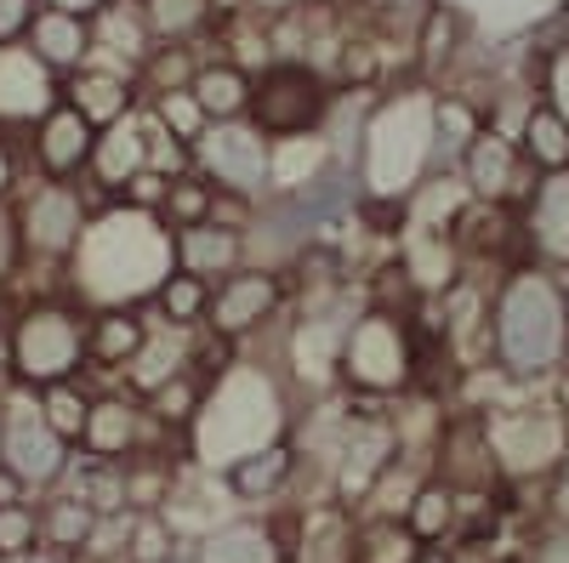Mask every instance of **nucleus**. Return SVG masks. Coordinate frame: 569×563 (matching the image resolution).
I'll use <instances>...</instances> for the list:
<instances>
[{
    "mask_svg": "<svg viewBox=\"0 0 569 563\" xmlns=\"http://www.w3.org/2000/svg\"><path fill=\"white\" fill-rule=\"evenodd\" d=\"M40 546H52L58 557L63 552H86V541H91V530H98V512H91L74 490H46L40 501Z\"/></svg>",
    "mask_w": 569,
    "mask_h": 563,
    "instance_id": "c85d7f7f",
    "label": "nucleus"
},
{
    "mask_svg": "<svg viewBox=\"0 0 569 563\" xmlns=\"http://www.w3.org/2000/svg\"><path fill=\"white\" fill-rule=\"evenodd\" d=\"M194 171L211 188H233V194L268 200V171H273V143L251 120H217L194 143Z\"/></svg>",
    "mask_w": 569,
    "mask_h": 563,
    "instance_id": "f8f14e48",
    "label": "nucleus"
},
{
    "mask_svg": "<svg viewBox=\"0 0 569 563\" xmlns=\"http://www.w3.org/2000/svg\"><path fill=\"white\" fill-rule=\"evenodd\" d=\"M29 143H23V131L18 125H0V205H12L23 194V182H29Z\"/></svg>",
    "mask_w": 569,
    "mask_h": 563,
    "instance_id": "ea45409f",
    "label": "nucleus"
},
{
    "mask_svg": "<svg viewBox=\"0 0 569 563\" xmlns=\"http://www.w3.org/2000/svg\"><path fill=\"white\" fill-rule=\"evenodd\" d=\"M40 546V506L18 501V506H0V557H18Z\"/></svg>",
    "mask_w": 569,
    "mask_h": 563,
    "instance_id": "a19ab883",
    "label": "nucleus"
},
{
    "mask_svg": "<svg viewBox=\"0 0 569 563\" xmlns=\"http://www.w3.org/2000/svg\"><path fill=\"white\" fill-rule=\"evenodd\" d=\"M58 98H63V80L46 74L29 46H7V52H0V125L29 131Z\"/></svg>",
    "mask_w": 569,
    "mask_h": 563,
    "instance_id": "aec40b11",
    "label": "nucleus"
},
{
    "mask_svg": "<svg viewBox=\"0 0 569 563\" xmlns=\"http://www.w3.org/2000/svg\"><path fill=\"white\" fill-rule=\"evenodd\" d=\"M518 154H525V165L536 171V177H547V171H569V120L547 103V98H536V109L525 114V125H518Z\"/></svg>",
    "mask_w": 569,
    "mask_h": 563,
    "instance_id": "cd10ccee",
    "label": "nucleus"
},
{
    "mask_svg": "<svg viewBox=\"0 0 569 563\" xmlns=\"http://www.w3.org/2000/svg\"><path fill=\"white\" fill-rule=\"evenodd\" d=\"M563 302H569V268H563Z\"/></svg>",
    "mask_w": 569,
    "mask_h": 563,
    "instance_id": "bf43d9fd",
    "label": "nucleus"
},
{
    "mask_svg": "<svg viewBox=\"0 0 569 563\" xmlns=\"http://www.w3.org/2000/svg\"><path fill=\"white\" fill-rule=\"evenodd\" d=\"M149 165L160 177H182V171H194V149L177 143V137H166L154 120H149Z\"/></svg>",
    "mask_w": 569,
    "mask_h": 563,
    "instance_id": "a18cd8bd",
    "label": "nucleus"
},
{
    "mask_svg": "<svg viewBox=\"0 0 569 563\" xmlns=\"http://www.w3.org/2000/svg\"><path fill=\"white\" fill-rule=\"evenodd\" d=\"M171 262L182 273H200V279H228L233 268H246V233L217 228V222H194V228H177L171 233Z\"/></svg>",
    "mask_w": 569,
    "mask_h": 563,
    "instance_id": "393cba45",
    "label": "nucleus"
},
{
    "mask_svg": "<svg viewBox=\"0 0 569 563\" xmlns=\"http://www.w3.org/2000/svg\"><path fill=\"white\" fill-rule=\"evenodd\" d=\"M29 52L46 74H58L69 80L74 69L91 63V18H74V12H52V7H40L34 29H29Z\"/></svg>",
    "mask_w": 569,
    "mask_h": 563,
    "instance_id": "b1692460",
    "label": "nucleus"
},
{
    "mask_svg": "<svg viewBox=\"0 0 569 563\" xmlns=\"http://www.w3.org/2000/svg\"><path fill=\"white\" fill-rule=\"evenodd\" d=\"M541 98L569 120V46H558V52L541 58Z\"/></svg>",
    "mask_w": 569,
    "mask_h": 563,
    "instance_id": "de8ad7c7",
    "label": "nucleus"
},
{
    "mask_svg": "<svg viewBox=\"0 0 569 563\" xmlns=\"http://www.w3.org/2000/svg\"><path fill=\"white\" fill-rule=\"evenodd\" d=\"M518 552H525V563H569V524L552 519V512H541L530 541L518 546Z\"/></svg>",
    "mask_w": 569,
    "mask_h": 563,
    "instance_id": "37998d69",
    "label": "nucleus"
},
{
    "mask_svg": "<svg viewBox=\"0 0 569 563\" xmlns=\"http://www.w3.org/2000/svg\"><path fill=\"white\" fill-rule=\"evenodd\" d=\"M154 319V313H149ZM194 336L200 331H182V324H149V342L137 348V359L120 370V388L126 393H137V399H149L160 382H171V375H182V370H194Z\"/></svg>",
    "mask_w": 569,
    "mask_h": 563,
    "instance_id": "4be33fe9",
    "label": "nucleus"
},
{
    "mask_svg": "<svg viewBox=\"0 0 569 563\" xmlns=\"http://www.w3.org/2000/svg\"><path fill=\"white\" fill-rule=\"evenodd\" d=\"M405 530L421 541V546H450L456 541V484L450 479H427L410 506H405Z\"/></svg>",
    "mask_w": 569,
    "mask_h": 563,
    "instance_id": "2f4dec72",
    "label": "nucleus"
},
{
    "mask_svg": "<svg viewBox=\"0 0 569 563\" xmlns=\"http://www.w3.org/2000/svg\"><path fill=\"white\" fill-rule=\"evenodd\" d=\"M416 563H456V546H421Z\"/></svg>",
    "mask_w": 569,
    "mask_h": 563,
    "instance_id": "6e6d98bb",
    "label": "nucleus"
},
{
    "mask_svg": "<svg viewBox=\"0 0 569 563\" xmlns=\"http://www.w3.org/2000/svg\"><path fill=\"white\" fill-rule=\"evenodd\" d=\"M472 52H479V18L467 0H433L410 23V63L421 86H445Z\"/></svg>",
    "mask_w": 569,
    "mask_h": 563,
    "instance_id": "ddd939ff",
    "label": "nucleus"
},
{
    "mask_svg": "<svg viewBox=\"0 0 569 563\" xmlns=\"http://www.w3.org/2000/svg\"><path fill=\"white\" fill-rule=\"evenodd\" d=\"M166 188H171V177H160L154 165H142V171H137V177L120 188V205H131V211H154V217H160Z\"/></svg>",
    "mask_w": 569,
    "mask_h": 563,
    "instance_id": "49530a36",
    "label": "nucleus"
},
{
    "mask_svg": "<svg viewBox=\"0 0 569 563\" xmlns=\"http://www.w3.org/2000/svg\"><path fill=\"white\" fill-rule=\"evenodd\" d=\"M518 245H525V262L558 273L569 268V171L536 177L530 200L518 205Z\"/></svg>",
    "mask_w": 569,
    "mask_h": 563,
    "instance_id": "a211bd4d",
    "label": "nucleus"
},
{
    "mask_svg": "<svg viewBox=\"0 0 569 563\" xmlns=\"http://www.w3.org/2000/svg\"><path fill=\"white\" fill-rule=\"evenodd\" d=\"M86 370V308L63 291L18 296L7 313V382L52 388Z\"/></svg>",
    "mask_w": 569,
    "mask_h": 563,
    "instance_id": "0eeeda50",
    "label": "nucleus"
},
{
    "mask_svg": "<svg viewBox=\"0 0 569 563\" xmlns=\"http://www.w3.org/2000/svg\"><path fill=\"white\" fill-rule=\"evenodd\" d=\"M421 541L405 530V519H353L348 563H416Z\"/></svg>",
    "mask_w": 569,
    "mask_h": 563,
    "instance_id": "72a5a7b5",
    "label": "nucleus"
},
{
    "mask_svg": "<svg viewBox=\"0 0 569 563\" xmlns=\"http://www.w3.org/2000/svg\"><path fill=\"white\" fill-rule=\"evenodd\" d=\"M171 268V228L154 211L109 200L91 211L74 257L63 262V296L80 308H142Z\"/></svg>",
    "mask_w": 569,
    "mask_h": 563,
    "instance_id": "f257e3e1",
    "label": "nucleus"
},
{
    "mask_svg": "<svg viewBox=\"0 0 569 563\" xmlns=\"http://www.w3.org/2000/svg\"><path fill=\"white\" fill-rule=\"evenodd\" d=\"M200 399H206V375L200 370H182V375H171V382H160L142 404H149V415L160 421L166 433H177L188 444V428H194V415H200Z\"/></svg>",
    "mask_w": 569,
    "mask_h": 563,
    "instance_id": "c9c22d12",
    "label": "nucleus"
},
{
    "mask_svg": "<svg viewBox=\"0 0 569 563\" xmlns=\"http://www.w3.org/2000/svg\"><path fill=\"white\" fill-rule=\"evenodd\" d=\"M433 7V0H365V12H370V23H382V29H399V34H410V23Z\"/></svg>",
    "mask_w": 569,
    "mask_h": 563,
    "instance_id": "8fccbe9b",
    "label": "nucleus"
},
{
    "mask_svg": "<svg viewBox=\"0 0 569 563\" xmlns=\"http://www.w3.org/2000/svg\"><path fill=\"white\" fill-rule=\"evenodd\" d=\"M547 512L569 524V455H563V466H558V473H552V484H547Z\"/></svg>",
    "mask_w": 569,
    "mask_h": 563,
    "instance_id": "3c124183",
    "label": "nucleus"
},
{
    "mask_svg": "<svg viewBox=\"0 0 569 563\" xmlns=\"http://www.w3.org/2000/svg\"><path fill=\"white\" fill-rule=\"evenodd\" d=\"M0 388H7V313H0Z\"/></svg>",
    "mask_w": 569,
    "mask_h": 563,
    "instance_id": "4d7b16f0",
    "label": "nucleus"
},
{
    "mask_svg": "<svg viewBox=\"0 0 569 563\" xmlns=\"http://www.w3.org/2000/svg\"><path fill=\"white\" fill-rule=\"evenodd\" d=\"M126 563H188V546L166 524V512H131L126 535Z\"/></svg>",
    "mask_w": 569,
    "mask_h": 563,
    "instance_id": "e433bc0d",
    "label": "nucleus"
},
{
    "mask_svg": "<svg viewBox=\"0 0 569 563\" xmlns=\"http://www.w3.org/2000/svg\"><path fill=\"white\" fill-rule=\"evenodd\" d=\"M427 171H439L433 165V86L410 80L376 98L359 154H353V182L370 200H405Z\"/></svg>",
    "mask_w": 569,
    "mask_h": 563,
    "instance_id": "20e7f679",
    "label": "nucleus"
},
{
    "mask_svg": "<svg viewBox=\"0 0 569 563\" xmlns=\"http://www.w3.org/2000/svg\"><path fill=\"white\" fill-rule=\"evenodd\" d=\"M194 69H200V52H194V46L154 40V46H149V58L137 63V91H142V103L160 98V91H188Z\"/></svg>",
    "mask_w": 569,
    "mask_h": 563,
    "instance_id": "f704fd0d",
    "label": "nucleus"
},
{
    "mask_svg": "<svg viewBox=\"0 0 569 563\" xmlns=\"http://www.w3.org/2000/svg\"><path fill=\"white\" fill-rule=\"evenodd\" d=\"M23 143H29V171L34 177H52V182H80L86 165H91V143H98V125L80 120L63 98L46 109L29 131H23Z\"/></svg>",
    "mask_w": 569,
    "mask_h": 563,
    "instance_id": "dca6fc26",
    "label": "nucleus"
},
{
    "mask_svg": "<svg viewBox=\"0 0 569 563\" xmlns=\"http://www.w3.org/2000/svg\"><path fill=\"white\" fill-rule=\"evenodd\" d=\"M456 177H461V188H467V200H485V205H525L530 200V188H536V171L525 165V154H518V143L512 137H501V131H479L472 143L461 149V160H456Z\"/></svg>",
    "mask_w": 569,
    "mask_h": 563,
    "instance_id": "4468645a",
    "label": "nucleus"
},
{
    "mask_svg": "<svg viewBox=\"0 0 569 563\" xmlns=\"http://www.w3.org/2000/svg\"><path fill=\"white\" fill-rule=\"evenodd\" d=\"M142 165H149V114L137 109V114L103 125L98 143H91V165H86V177H80L91 211H103L109 200H120V188H126Z\"/></svg>",
    "mask_w": 569,
    "mask_h": 563,
    "instance_id": "f3484780",
    "label": "nucleus"
},
{
    "mask_svg": "<svg viewBox=\"0 0 569 563\" xmlns=\"http://www.w3.org/2000/svg\"><path fill=\"white\" fill-rule=\"evenodd\" d=\"M0 410H7V444H0V461H7L34 495L58 490L63 473H69V461H74V444H63L52 428H46V415L34 404V388L7 382L0 388Z\"/></svg>",
    "mask_w": 569,
    "mask_h": 563,
    "instance_id": "9b49d317",
    "label": "nucleus"
},
{
    "mask_svg": "<svg viewBox=\"0 0 569 563\" xmlns=\"http://www.w3.org/2000/svg\"><path fill=\"white\" fill-rule=\"evenodd\" d=\"M291 421H297V393L284 388L279 364L240 348V359L206 382L200 415L188 428V461L206 466V473H222L228 461L273 439H291Z\"/></svg>",
    "mask_w": 569,
    "mask_h": 563,
    "instance_id": "f03ea898",
    "label": "nucleus"
},
{
    "mask_svg": "<svg viewBox=\"0 0 569 563\" xmlns=\"http://www.w3.org/2000/svg\"><path fill=\"white\" fill-rule=\"evenodd\" d=\"M149 46H154V34H149V18H142V0H109L91 18V63L137 74V63L149 58Z\"/></svg>",
    "mask_w": 569,
    "mask_h": 563,
    "instance_id": "5701e85b",
    "label": "nucleus"
},
{
    "mask_svg": "<svg viewBox=\"0 0 569 563\" xmlns=\"http://www.w3.org/2000/svg\"><path fill=\"white\" fill-rule=\"evenodd\" d=\"M211 194H217V188H211L200 171L171 177L166 200H160V222H166L171 233H177V228H194V222H211Z\"/></svg>",
    "mask_w": 569,
    "mask_h": 563,
    "instance_id": "58836bf2",
    "label": "nucleus"
},
{
    "mask_svg": "<svg viewBox=\"0 0 569 563\" xmlns=\"http://www.w3.org/2000/svg\"><path fill=\"white\" fill-rule=\"evenodd\" d=\"M149 308H86V382L91 393L120 388V370L149 342Z\"/></svg>",
    "mask_w": 569,
    "mask_h": 563,
    "instance_id": "2eb2a0df",
    "label": "nucleus"
},
{
    "mask_svg": "<svg viewBox=\"0 0 569 563\" xmlns=\"http://www.w3.org/2000/svg\"><path fill=\"white\" fill-rule=\"evenodd\" d=\"M485 131V103L467 98L456 86H433V165L456 171L461 149Z\"/></svg>",
    "mask_w": 569,
    "mask_h": 563,
    "instance_id": "bb28decb",
    "label": "nucleus"
},
{
    "mask_svg": "<svg viewBox=\"0 0 569 563\" xmlns=\"http://www.w3.org/2000/svg\"><path fill=\"white\" fill-rule=\"evenodd\" d=\"M160 324H182V331H200L206 324V313H211V279H200V273H182V268H171L160 285H154V296L142 302Z\"/></svg>",
    "mask_w": 569,
    "mask_h": 563,
    "instance_id": "7c9ffc66",
    "label": "nucleus"
},
{
    "mask_svg": "<svg viewBox=\"0 0 569 563\" xmlns=\"http://www.w3.org/2000/svg\"><path fill=\"white\" fill-rule=\"evenodd\" d=\"M427 342L416 331V308H353L342 331V359H337V388L353 399H405L421 382Z\"/></svg>",
    "mask_w": 569,
    "mask_h": 563,
    "instance_id": "39448f33",
    "label": "nucleus"
},
{
    "mask_svg": "<svg viewBox=\"0 0 569 563\" xmlns=\"http://www.w3.org/2000/svg\"><path fill=\"white\" fill-rule=\"evenodd\" d=\"M330 103H337V86H330L319 69L279 58L257 74L251 86V125L268 137V143H284V137H319L330 120Z\"/></svg>",
    "mask_w": 569,
    "mask_h": 563,
    "instance_id": "1a4fd4ad",
    "label": "nucleus"
},
{
    "mask_svg": "<svg viewBox=\"0 0 569 563\" xmlns=\"http://www.w3.org/2000/svg\"><path fill=\"white\" fill-rule=\"evenodd\" d=\"M142 114H149L166 137H177V143H188V149H194L200 143V137H206V109L194 103V91H160V98H149V103H142Z\"/></svg>",
    "mask_w": 569,
    "mask_h": 563,
    "instance_id": "4c0bfd02",
    "label": "nucleus"
},
{
    "mask_svg": "<svg viewBox=\"0 0 569 563\" xmlns=\"http://www.w3.org/2000/svg\"><path fill=\"white\" fill-rule=\"evenodd\" d=\"M40 7H52V12H74V18H98L109 0H40Z\"/></svg>",
    "mask_w": 569,
    "mask_h": 563,
    "instance_id": "5fc2aeb1",
    "label": "nucleus"
},
{
    "mask_svg": "<svg viewBox=\"0 0 569 563\" xmlns=\"http://www.w3.org/2000/svg\"><path fill=\"white\" fill-rule=\"evenodd\" d=\"M23 273H29V262H23V240H18V217H12V205H0V302L23 285Z\"/></svg>",
    "mask_w": 569,
    "mask_h": 563,
    "instance_id": "79ce46f5",
    "label": "nucleus"
},
{
    "mask_svg": "<svg viewBox=\"0 0 569 563\" xmlns=\"http://www.w3.org/2000/svg\"><path fill=\"white\" fill-rule=\"evenodd\" d=\"M251 86H257V74L251 69H240L233 58H200V69H194V80H188V91H194V103L206 109V120L217 125V120H246L251 114Z\"/></svg>",
    "mask_w": 569,
    "mask_h": 563,
    "instance_id": "a878e982",
    "label": "nucleus"
},
{
    "mask_svg": "<svg viewBox=\"0 0 569 563\" xmlns=\"http://www.w3.org/2000/svg\"><path fill=\"white\" fill-rule=\"evenodd\" d=\"M91 399H98V393H91L86 375H69V382H52V388L34 393V404H40V415H46V428H52L63 444H74V450H80V433H86Z\"/></svg>",
    "mask_w": 569,
    "mask_h": 563,
    "instance_id": "473e14b6",
    "label": "nucleus"
},
{
    "mask_svg": "<svg viewBox=\"0 0 569 563\" xmlns=\"http://www.w3.org/2000/svg\"><path fill=\"white\" fill-rule=\"evenodd\" d=\"M308 0H240V12L251 18H284V12H302Z\"/></svg>",
    "mask_w": 569,
    "mask_h": 563,
    "instance_id": "864d4df0",
    "label": "nucleus"
},
{
    "mask_svg": "<svg viewBox=\"0 0 569 563\" xmlns=\"http://www.w3.org/2000/svg\"><path fill=\"white\" fill-rule=\"evenodd\" d=\"M18 217V240H23V262L29 273L63 279V262L74 257L80 233L91 222V200L80 182H52V177H29L23 194L12 200Z\"/></svg>",
    "mask_w": 569,
    "mask_h": 563,
    "instance_id": "6e6552de",
    "label": "nucleus"
},
{
    "mask_svg": "<svg viewBox=\"0 0 569 563\" xmlns=\"http://www.w3.org/2000/svg\"><path fill=\"white\" fill-rule=\"evenodd\" d=\"M257 217H262V200H257V194H233V188H217V194H211V222H217V228L246 233Z\"/></svg>",
    "mask_w": 569,
    "mask_h": 563,
    "instance_id": "c03bdc74",
    "label": "nucleus"
},
{
    "mask_svg": "<svg viewBox=\"0 0 569 563\" xmlns=\"http://www.w3.org/2000/svg\"><path fill=\"white\" fill-rule=\"evenodd\" d=\"M63 103L80 120H91V125L103 131V125H114V120H126V114L142 109V91H137V74H126V69L86 63V69H74L63 80Z\"/></svg>",
    "mask_w": 569,
    "mask_h": 563,
    "instance_id": "412c9836",
    "label": "nucleus"
},
{
    "mask_svg": "<svg viewBox=\"0 0 569 563\" xmlns=\"http://www.w3.org/2000/svg\"><path fill=\"white\" fill-rule=\"evenodd\" d=\"M217 479H222L228 501L240 506V512L273 506V501H284V495L297 490V479H302V450H297L291 439H273V444H262V450H251V455H240V461H228Z\"/></svg>",
    "mask_w": 569,
    "mask_h": 563,
    "instance_id": "6ab92c4d",
    "label": "nucleus"
},
{
    "mask_svg": "<svg viewBox=\"0 0 569 563\" xmlns=\"http://www.w3.org/2000/svg\"><path fill=\"white\" fill-rule=\"evenodd\" d=\"M34 18H40V0H0V52H7V46H23Z\"/></svg>",
    "mask_w": 569,
    "mask_h": 563,
    "instance_id": "09e8293b",
    "label": "nucleus"
},
{
    "mask_svg": "<svg viewBox=\"0 0 569 563\" xmlns=\"http://www.w3.org/2000/svg\"><path fill=\"white\" fill-rule=\"evenodd\" d=\"M490 455L501 466L507 490H541L552 484V473L569 455V421L558 415V404L541 388H507V399H490L479 410Z\"/></svg>",
    "mask_w": 569,
    "mask_h": 563,
    "instance_id": "423d86ee",
    "label": "nucleus"
},
{
    "mask_svg": "<svg viewBox=\"0 0 569 563\" xmlns=\"http://www.w3.org/2000/svg\"><path fill=\"white\" fill-rule=\"evenodd\" d=\"M18 501H40V495H34V490H29V484L12 473L7 461H0V506H18Z\"/></svg>",
    "mask_w": 569,
    "mask_h": 563,
    "instance_id": "603ef678",
    "label": "nucleus"
},
{
    "mask_svg": "<svg viewBox=\"0 0 569 563\" xmlns=\"http://www.w3.org/2000/svg\"><path fill=\"white\" fill-rule=\"evenodd\" d=\"M0 444H7V410H0Z\"/></svg>",
    "mask_w": 569,
    "mask_h": 563,
    "instance_id": "13d9d810",
    "label": "nucleus"
},
{
    "mask_svg": "<svg viewBox=\"0 0 569 563\" xmlns=\"http://www.w3.org/2000/svg\"><path fill=\"white\" fill-rule=\"evenodd\" d=\"M490 364L512 388H547L569 364V302L563 273L512 262L490 285Z\"/></svg>",
    "mask_w": 569,
    "mask_h": 563,
    "instance_id": "7ed1b4c3",
    "label": "nucleus"
},
{
    "mask_svg": "<svg viewBox=\"0 0 569 563\" xmlns=\"http://www.w3.org/2000/svg\"><path fill=\"white\" fill-rule=\"evenodd\" d=\"M142 18H149L154 40H177V46H194L206 34H217V23L228 18L222 0H142Z\"/></svg>",
    "mask_w": 569,
    "mask_h": 563,
    "instance_id": "c756f323",
    "label": "nucleus"
},
{
    "mask_svg": "<svg viewBox=\"0 0 569 563\" xmlns=\"http://www.w3.org/2000/svg\"><path fill=\"white\" fill-rule=\"evenodd\" d=\"M284 313H291V273L279 268H233L228 279L211 285V313L206 331L228 336L233 348H257L262 336H273Z\"/></svg>",
    "mask_w": 569,
    "mask_h": 563,
    "instance_id": "9d476101",
    "label": "nucleus"
}]
</instances>
